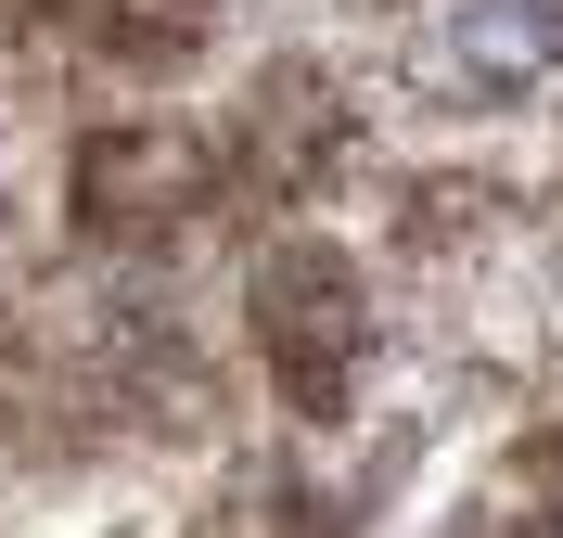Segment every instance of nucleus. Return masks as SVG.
Segmentation results:
<instances>
[{"mask_svg": "<svg viewBox=\"0 0 563 538\" xmlns=\"http://www.w3.org/2000/svg\"><path fill=\"white\" fill-rule=\"evenodd\" d=\"M422 65L449 77V90H474V103L538 90V77L563 65V0H449V13L422 26Z\"/></svg>", "mask_w": 563, "mask_h": 538, "instance_id": "nucleus-1", "label": "nucleus"}, {"mask_svg": "<svg viewBox=\"0 0 563 538\" xmlns=\"http://www.w3.org/2000/svg\"><path fill=\"white\" fill-rule=\"evenodd\" d=\"M256 333H269V372L295 397H333L346 359H358V283H346V256H282Z\"/></svg>", "mask_w": 563, "mask_h": 538, "instance_id": "nucleus-2", "label": "nucleus"}]
</instances>
